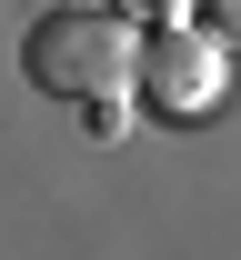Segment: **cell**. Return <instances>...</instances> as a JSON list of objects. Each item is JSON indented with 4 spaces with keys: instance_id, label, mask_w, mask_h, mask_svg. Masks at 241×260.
I'll return each instance as SVG.
<instances>
[{
    "instance_id": "obj_1",
    "label": "cell",
    "mask_w": 241,
    "mask_h": 260,
    "mask_svg": "<svg viewBox=\"0 0 241 260\" xmlns=\"http://www.w3.org/2000/svg\"><path fill=\"white\" fill-rule=\"evenodd\" d=\"M131 60H141V20L121 10H81V0H40L31 40H20V70H31V90L50 100H131Z\"/></svg>"
},
{
    "instance_id": "obj_2",
    "label": "cell",
    "mask_w": 241,
    "mask_h": 260,
    "mask_svg": "<svg viewBox=\"0 0 241 260\" xmlns=\"http://www.w3.org/2000/svg\"><path fill=\"white\" fill-rule=\"evenodd\" d=\"M231 50L181 10V20H141V60H131V90L161 110V120H211L231 100Z\"/></svg>"
},
{
    "instance_id": "obj_3",
    "label": "cell",
    "mask_w": 241,
    "mask_h": 260,
    "mask_svg": "<svg viewBox=\"0 0 241 260\" xmlns=\"http://www.w3.org/2000/svg\"><path fill=\"white\" fill-rule=\"evenodd\" d=\"M191 20H201V30H211V40L241 60V0H191Z\"/></svg>"
},
{
    "instance_id": "obj_4",
    "label": "cell",
    "mask_w": 241,
    "mask_h": 260,
    "mask_svg": "<svg viewBox=\"0 0 241 260\" xmlns=\"http://www.w3.org/2000/svg\"><path fill=\"white\" fill-rule=\"evenodd\" d=\"M111 10H121V20H181L191 0H111Z\"/></svg>"
}]
</instances>
